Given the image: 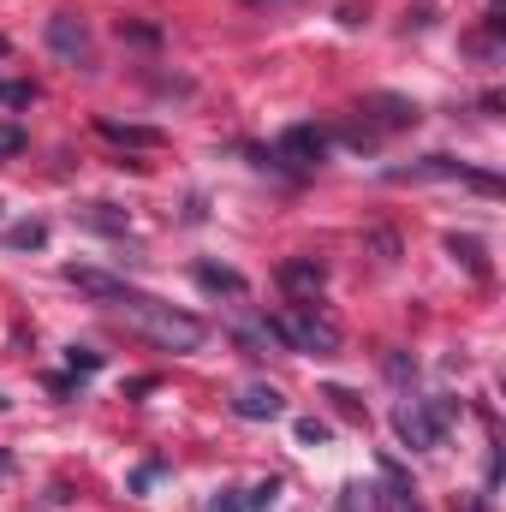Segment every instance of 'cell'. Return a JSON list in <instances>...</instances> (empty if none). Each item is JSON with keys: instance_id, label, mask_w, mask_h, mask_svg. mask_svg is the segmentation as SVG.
Here are the masks:
<instances>
[{"instance_id": "obj_1", "label": "cell", "mask_w": 506, "mask_h": 512, "mask_svg": "<svg viewBox=\"0 0 506 512\" xmlns=\"http://www.w3.org/2000/svg\"><path fill=\"white\" fill-rule=\"evenodd\" d=\"M66 280L72 286H84L90 298H102L114 316H126L137 334H149L155 346H167V352H197L203 346V322L197 316H185V310H173V304H161V298H149V292H137L126 280H108V274H96V268H66Z\"/></svg>"}, {"instance_id": "obj_2", "label": "cell", "mask_w": 506, "mask_h": 512, "mask_svg": "<svg viewBox=\"0 0 506 512\" xmlns=\"http://www.w3.org/2000/svg\"><path fill=\"white\" fill-rule=\"evenodd\" d=\"M268 340H280L286 352H316V358H328V352H340V322L322 316L316 298H310V304H292L286 316H274V322H268Z\"/></svg>"}, {"instance_id": "obj_3", "label": "cell", "mask_w": 506, "mask_h": 512, "mask_svg": "<svg viewBox=\"0 0 506 512\" xmlns=\"http://www.w3.org/2000/svg\"><path fill=\"white\" fill-rule=\"evenodd\" d=\"M447 423H453V399H405L399 411H393V429H399V441L405 447H441V435H447Z\"/></svg>"}, {"instance_id": "obj_4", "label": "cell", "mask_w": 506, "mask_h": 512, "mask_svg": "<svg viewBox=\"0 0 506 512\" xmlns=\"http://www.w3.org/2000/svg\"><path fill=\"white\" fill-rule=\"evenodd\" d=\"M322 155H328V137H322L316 126H286L280 131V143H274V161L292 167V173H310Z\"/></svg>"}, {"instance_id": "obj_5", "label": "cell", "mask_w": 506, "mask_h": 512, "mask_svg": "<svg viewBox=\"0 0 506 512\" xmlns=\"http://www.w3.org/2000/svg\"><path fill=\"white\" fill-rule=\"evenodd\" d=\"M48 42H54V54L60 60H72V66H96V48H90V30L78 24V18H48Z\"/></svg>"}, {"instance_id": "obj_6", "label": "cell", "mask_w": 506, "mask_h": 512, "mask_svg": "<svg viewBox=\"0 0 506 512\" xmlns=\"http://www.w3.org/2000/svg\"><path fill=\"white\" fill-rule=\"evenodd\" d=\"M322 280H328V268H322L316 256H292V262H280V286H286L292 298H316Z\"/></svg>"}, {"instance_id": "obj_7", "label": "cell", "mask_w": 506, "mask_h": 512, "mask_svg": "<svg viewBox=\"0 0 506 512\" xmlns=\"http://www.w3.org/2000/svg\"><path fill=\"white\" fill-rule=\"evenodd\" d=\"M233 411H239L245 423H274V417H286V399H280V387H245V393L233 399Z\"/></svg>"}, {"instance_id": "obj_8", "label": "cell", "mask_w": 506, "mask_h": 512, "mask_svg": "<svg viewBox=\"0 0 506 512\" xmlns=\"http://www.w3.org/2000/svg\"><path fill=\"white\" fill-rule=\"evenodd\" d=\"M197 286H203V292H233V298L251 292L245 274H239V268H221V262H197Z\"/></svg>"}, {"instance_id": "obj_9", "label": "cell", "mask_w": 506, "mask_h": 512, "mask_svg": "<svg viewBox=\"0 0 506 512\" xmlns=\"http://www.w3.org/2000/svg\"><path fill=\"white\" fill-rule=\"evenodd\" d=\"M381 477H387V507H393V512H423V501H417V489L405 483V471H399L393 459H381Z\"/></svg>"}, {"instance_id": "obj_10", "label": "cell", "mask_w": 506, "mask_h": 512, "mask_svg": "<svg viewBox=\"0 0 506 512\" xmlns=\"http://www.w3.org/2000/svg\"><path fill=\"white\" fill-rule=\"evenodd\" d=\"M96 131H102L108 143H126V149H155V143H161V131H149V126H120V120H96Z\"/></svg>"}, {"instance_id": "obj_11", "label": "cell", "mask_w": 506, "mask_h": 512, "mask_svg": "<svg viewBox=\"0 0 506 512\" xmlns=\"http://www.w3.org/2000/svg\"><path fill=\"white\" fill-rule=\"evenodd\" d=\"M370 108H381L376 120L387 131H399V126H417V102H405V96H370Z\"/></svg>"}, {"instance_id": "obj_12", "label": "cell", "mask_w": 506, "mask_h": 512, "mask_svg": "<svg viewBox=\"0 0 506 512\" xmlns=\"http://www.w3.org/2000/svg\"><path fill=\"white\" fill-rule=\"evenodd\" d=\"M447 251L465 256V268H471L477 280H489V262H483V245H477V239H459V233H453V239H447Z\"/></svg>"}, {"instance_id": "obj_13", "label": "cell", "mask_w": 506, "mask_h": 512, "mask_svg": "<svg viewBox=\"0 0 506 512\" xmlns=\"http://www.w3.org/2000/svg\"><path fill=\"white\" fill-rule=\"evenodd\" d=\"M42 239H48V227H42V221H24V227H12V233H6V245H18V251H36Z\"/></svg>"}, {"instance_id": "obj_14", "label": "cell", "mask_w": 506, "mask_h": 512, "mask_svg": "<svg viewBox=\"0 0 506 512\" xmlns=\"http://www.w3.org/2000/svg\"><path fill=\"white\" fill-rule=\"evenodd\" d=\"M0 102H6V108H30V102H36V90H30V84H12V78H0Z\"/></svg>"}, {"instance_id": "obj_15", "label": "cell", "mask_w": 506, "mask_h": 512, "mask_svg": "<svg viewBox=\"0 0 506 512\" xmlns=\"http://www.w3.org/2000/svg\"><path fill=\"white\" fill-rule=\"evenodd\" d=\"M274 495H280V483L268 477V483H256V489H251V501H245V507H251V512H262V507H274Z\"/></svg>"}, {"instance_id": "obj_16", "label": "cell", "mask_w": 506, "mask_h": 512, "mask_svg": "<svg viewBox=\"0 0 506 512\" xmlns=\"http://www.w3.org/2000/svg\"><path fill=\"white\" fill-rule=\"evenodd\" d=\"M24 143H30V137L18 126H0V155H24Z\"/></svg>"}, {"instance_id": "obj_17", "label": "cell", "mask_w": 506, "mask_h": 512, "mask_svg": "<svg viewBox=\"0 0 506 512\" xmlns=\"http://www.w3.org/2000/svg\"><path fill=\"white\" fill-rule=\"evenodd\" d=\"M298 441H304V447H316V441H328V423H316V417H304V423H298Z\"/></svg>"}, {"instance_id": "obj_18", "label": "cell", "mask_w": 506, "mask_h": 512, "mask_svg": "<svg viewBox=\"0 0 506 512\" xmlns=\"http://www.w3.org/2000/svg\"><path fill=\"white\" fill-rule=\"evenodd\" d=\"M328 399H334V405H340V411H346V417H364V405H358V399H352V393H346V387H328Z\"/></svg>"}, {"instance_id": "obj_19", "label": "cell", "mask_w": 506, "mask_h": 512, "mask_svg": "<svg viewBox=\"0 0 506 512\" xmlns=\"http://www.w3.org/2000/svg\"><path fill=\"white\" fill-rule=\"evenodd\" d=\"M72 370H84V376H90V370H102V358H96V352H84V346H72Z\"/></svg>"}, {"instance_id": "obj_20", "label": "cell", "mask_w": 506, "mask_h": 512, "mask_svg": "<svg viewBox=\"0 0 506 512\" xmlns=\"http://www.w3.org/2000/svg\"><path fill=\"white\" fill-rule=\"evenodd\" d=\"M209 512H245V501H233V489H227L221 501H209Z\"/></svg>"}, {"instance_id": "obj_21", "label": "cell", "mask_w": 506, "mask_h": 512, "mask_svg": "<svg viewBox=\"0 0 506 512\" xmlns=\"http://www.w3.org/2000/svg\"><path fill=\"white\" fill-rule=\"evenodd\" d=\"M6 471H12V459H6V447H0V477H6Z\"/></svg>"}, {"instance_id": "obj_22", "label": "cell", "mask_w": 506, "mask_h": 512, "mask_svg": "<svg viewBox=\"0 0 506 512\" xmlns=\"http://www.w3.org/2000/svg\"><path fill=\"white\" fill-rule=\"evenodd\" d=\"M6 54H12V42H6V36H0V60H6Z\"/></svg>"}]
</instances>
